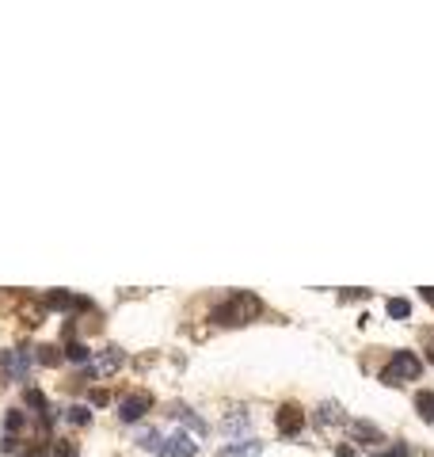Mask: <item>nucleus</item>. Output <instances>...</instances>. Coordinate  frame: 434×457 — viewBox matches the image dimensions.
Wrapping results in <instances>:
<instances>
[{"mask_svg":"<svg viewBox=\"0 0 434 457\" xmlns=\"http://www.w3.org/2000/svg\"><path fill=\"white\" fill-rule=\"evenodd\" d=\"M23 400H27V408H39L42 415L50 412V404H46V396L39 393V389H27V393H23Z\"/></svg>","mask_w":434,"mask_h":457,"instance_id":"nucleus-12","label":"nucleus"},{"mask_svg":"<svg viewBox=\"0 0 434 457\" xmlns=\"http://www.w3.org/2000/svg\"><path fill=\"white\" fill-rule=\"evenodd\" d=\"M118 366H122V351L118 347H107L99 354V370H103V374H115Z\"/></svg>","mask_w":434,"mask_h":457,"instance_id":"nucleus-8","label":"nucleus"},{"mask_svg":"<svg viewBox=\"0 0 434 457\" xmlns=\"http://www.w3.org/2000/svg\"><path fill=\"white\" fill-rule=\"evenodd\" d=\"M335 457H358V453L351 450V446H339V450H335Z\"/></svg>","mask_w":434,"mask_h":457,"instance_id":"nucleus-20","label":"nucleus"},{"mask_svg":"<svg viewBox=\"0 0 434 457\" xmlns=\"http://www.w3.org/2000/svg\"><path fill=\"white\" fill-rule=\"evenodd\" d=\"M419 374H423L419 354H411V351H396V354H392V362L381 370V381H385V385H400V381H415Z\"/></svg>","mask_w":434,"mask_h":457,"instance_id":"nucleus-2","label":"nucleus"},{"mask_svg":"<svg viewBox=\"0 0 434 457\" xmlns=\"http://www.w3.org/2000/svg\"><path fill=\"white\" fill-rule=\"evenodd\" d=\"M423 297H427V301L434 305V286H423Z\"/></svg>","mask_w":434,"mask_h":457,"instance_id":"nucleus-21","label":"nucleus"},{"mask_svg":"<svg viewBox=\"0 0 434 457\" xmlns=\"http://www.w3.org/2000/svg\"><path fill=\"white\" fill-rule=\"evenodd\" d=\"M252 453H259V442H244V446H225L217 457H252Z\"/></svg>","mask_w":434,"mask_h":457,"instance_id":"nucleus-10","label":"nucleus"},{"mask_svg":"<svg viewBox=\"0 0 434 457\" xmlns=\"http://www.w3.org/2000/svg\"><path fill=\"white\" fill-rule=\"evenodd\" d=\"M389 316H392V320H408V316H411V301H408V297H392V301H389Z\"/></svg>","mask_w":434,"mask_h":457,"instance_id":"nucleus-9","label":"nucleus"},{"mask_svg":"<svg viewBox=\"0 0 434 457\" xmlns=\"http://www.w3.org/2000/svg\"><path fill=\"white\" fill-rule=\"evenodd\" d=\"M35 358H39L42 366H58V362L65 358V354H61L58 347H39V354H35Z\"/></svg>","mask_w":434,"mask_h":457,"instance_id":"nucleus-11","label":"nucleus"},{"mask_svg":"<svg viewBox=\"0 0 434 457\" xmlns=\"http://www.w3.org/2000/svg\"><path fill=\"white\" fill-rule=\"evenodd\" d=\"M23 457H42V453H23Z\"/></svg>","mask_w":434,"mask_h":457,"instance_id":"nucleus-23","label":"nucleus"},{"mask_svg":"<svg viewBox=\"0 0 434 457\" xmlns=\"http://www.w3.org/2000/svg\"><path fill=\"white\" fill-rule=\"evenodd\" d=\"M88 354H92V351L84 347V343H77V339L65 347V358H69V362H88Z\"/></svg>","mask_w":434,"mask_h":457,"instance_id":"nucleus-13","label":"nucleus"},{"mask_svg":"<svg viewBox=\"0 0 434 457\" xmlns=\"http://www.w3.org/2000/svg\"><path fill=\"white\" fill-rule=\"evenodd\" d=\"M145 412H149V396H126V400H122V412L118 415L126 419V423H137Z\"/></svg>","mask_w":434,"mask_h":457,"instance_id":"nucleus-5","label":"nucleus"},{"mask_svg":"<svg viewBox=\"0 0 434 457\" xmlns=\"http://www.w3.org/2000/svg\"><path fill=\"white\" fill-rule=\"evenodd\" d=\"M77 297L73 294H65V290H54V294H46V309H58V313H65V309H77Z\"/></svg>","mask_w":434,"mask_h":457,"instance_id":"nucleus-6","label":"nucleus"},{"mask_svg":"<svg viewBox=\"0 0 434 457\" xmlns=\"http://www.w3.org/2000/svg\"><path fill=\"white\" fill-rule=\"evenodd\" d=\"M430 362H434V339H430Z\"/></svg>","mask_w":434,"mask_h":457,"instance_id":"nucleus-22","label":"nucleus"},{"mask_svg":"<svg viewBox=\"0 0 434 457\" xmlns=\"http://www.w3.org/2000/svg\"><path fill=\"white\" fill-rule=\"evenodd\" d=\"M23 427V415L20 412H8V431H20Z\"/></svg>","mask_w":434,"mask_h":457,"instance_id":"nucleus-18","label":"nucleus"},{"mask_svg":"<svg viewBox=\"0 0 434 457\" xmlns=\"http://www.w3.org/2000/svg\"><path fill=\"white\" fill-rule=\"evenodd\" d=\"M351 434H354V438H362V442H385L381 431H377L373 423H366V419H354V423H351Z\"/></svg>","mask_w":434,"mask_h":457,"instance_id":"nucleus-7","label":"nucleus"},{"mask_svg":"<svg viewBox=\"0 0 434 457\" xmlns=\"http://www.w3.org/2000/svg\"><path fill=\"white\" fill-rule=\"evenodd\" d=\"M263 313V301L256 294H232L225 305H217V309L210 313L213 324H221V328H240V324L256 320V316Z\"/></svg>","mask_w":434,"mask_h":457,"instance_id":"nucleus-1","label":"nucleus"},{"mask_svg":"<svg viewBox=\"0 0 434 457\" xmlns=\"http://www.w3.org/2000/svg\"><path fill=\"white\" fill-rule=\"evenodd\" d=\"M373 457H408V446L396 442V446H389V450H373Z\"/></svg>","mask_w":434,"mask_h":457,"instance_id":"nucleus-16","label":"nucleus"},{"mask_svg":"<svg viewBox=\"0 0 434 457\" xmlns=\"http://www.w3.org/2000/svg\"><path fill=\"white\" fill-rule=\"evenodd\" d=\"M156 453H160V457H191V453H194V442H191L187 434H172Z\"/></svg>","mask_w":434,"mask_h":457,"instance_id":"nucleus-4","label":"nucleus"},{"mask_svg":"<svg viewBox=\"0 0 434 457\" xmlns=\"http://www.w3.org/2000/svg\"><path fill=\"white\" fill-rule=\"evenodd\" d=\"M65 419H69V423H80V427H84V423H88V419H92V412H88V408H84V404H73V408H69V415H65Z\"/></svg>","mask_w":434,"mask_h":457,"instance_id":"nucleus-15","label":"nucleus"},{"mask_svg":"<svg viewBox=\"0 0 434 457\" xmlns=\"http://www.w3.org/2000/svg\"><path fill=\"white\" fill-rule=\"evenodd\" d=\"M92 404H96V408L107 404V389H96V393H92Z\"/></svg>","mask_w":434,"mask_h":457,"instance_id":"nucleus-19","label":"nucleus"},{"mask_svg":"<svg viewBox=\"0 0 434 457\" xmlns=\"http://www.w3.org/2000/svg\"><path fill=\"white\" fill-rule=\"evenodd\" d=\"M54 457H77V446H73V442H58V446H54Z\"/></svg>","mask_w":434,"mask_h":457,"instance_id":"nucleus-17","label":"nucleus"},{"mask_svg":"<svg viewBox=\"0 0 434 457\" xmlns=\"http://www.w3.org/2000/svg\"><path fill=\"white\" fill-rule=\"evenodd\" d=\"M275 423H278L282 434H297L301 427H305V415H301V408H294V404H282L278 415H275Z\"/></svg>","mask_w":434,"mask_h":457,"instance_id":"nucleus-3","label":"nucleus"},{"mask_svg":"<svg viewBox=\"0 0 434 457\" xmlns=\"http://www.w3.org/2000/svg\"><path fill=\"white\" fill-rule=\"evenodd\" d=\"M415 404H419L423 419H434V393H419V396H415Z\"/></svg>","mask_w":434,"mask_h":457,"instance_id":"nucleus-14","label":"nucleus"}]
</instances>
